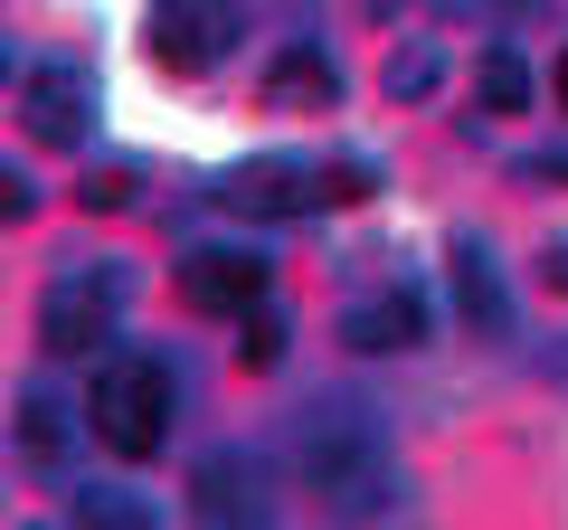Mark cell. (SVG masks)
Returning <instances> with one entry per match:
<instances>
[{
    "label": "cell",
    "instance_id": "cell-19",
    "mask_svg": "<svg viewBox=\"0 0 568 530\" xmlns=\"http://www.w3.org/2000/svg\"><path fill=\"white\" fill-rule=\"evenodd\" d=\"M540 275H549V285L568 294V246H540Z\"/></svg>",
    "mask_w": 568,
    "mask_h": 530
},
{
    "label": "cell",
    "instance_id": "cell-18",
    "mask_svg": "<svg viewBox=\"0 0 568 530\" xmlns=\"http://www.w3.org/2000/svg\"><path fill=\"white\" fill-rule=\"evenodd\" d=\"M323 200H369V162H332L323 171Z\"/></svg>",
    "mask_w": 568,
    "mask_h": 530
},
{
    "label": "cell",
    "instance_id": "cell-8",
    "mask_svg": "<svg viewBox=\"0 0 568 530\" xmlns=\"http://www.w3.org/2000/svg\"><path fill=\"white\" fill-rule=\"evenodd\" d=\"M190 492H200V521H209V530H246V521L265 511V483H256L246 455H209Z\"/></svg>",
    "mask_w": 568,
    "mask_h": 530
},
{
    "label": "cell",
    "instance_id": "cell-17",
    "mask_svg": "<svg viewBox=\"0 0 568 530\" xmlns=\"http://www.w3.org/2000/svg\"><path fill=\"white\" fill-rule=\"evenodd\" d=\"M123 190H133V171H85L77 200H85V208H123Z\"/></svg>",
    "mask_w": 568,
    "mask_h": 530
},
{
    "label": "cell",
    "instance_id": "cell-11",
    "mask_svg": "<svg viewBox=\"0 0 568 530\" xmlns=\"http://www.w3.org/2000/svg\"><path fill=\"white\" fill-rule=\"evenodd\" d=\"M265 95H275V104H313V114H323V104L342 95V77H332L323 48H284V58L265 67Z\"/></svg>",
    "mask_w": 568,
    "mask_h": 530
},
{
    "label": "cell",
    "instance_id": "cell-15",
    "mask_svg": "<svg viewBox=\"0 0 568 530\" xmlns=\"http://www.w3.org/2000/svg\"><path fill=\"white\" fill-rule=\"evenodd\" d=\"M436 77H446V67H436V48H398V58H388V95H436Z\"/></svg>",
    "mask_w": 568,
    "mask_h": 530
},
{
    "label": "cell",
    "instance_id": "cell-7",
    "mask_svg": "<svg viewBox=\"0 0 568 530\" xmlns=\"http://www.w3.org/2000/svg\"><path fill=\"white\" fill-rule=\"evenodd\" d=\"M20 114H29V133L39 143H85V123H95V85L77 77V67H29L20 77Z\"/></svg>",
    "mask_w": 568,
    "mask_h": 530
},
{
    "label": "cell",
    "instance_id": "cell-20",
    "mask_svg": "<svg viewBox=\"0 0 568 530\" xmlns=\"http://www.w3.org/2000/svg\"><path fill=\"white\" fill-rule=\"evenodd\" d=\"M549 95H559V104H568V58H559V77H549Z\"/></svg>",
    "mask_w": 568,
    "mask_h": 530
},
{
    "label": "cell",
    "instance_id": "cell-2",
    "mask_svg": "<svg viewBox=\"0 0 568 530\" xmlns=\"http://www.w3.org/2000/svg\"><path fill=\"white\" fill-rule=\"evenodd\" d=\"M85 417H95V436H104L114 455H162V436H171V369H162V360H142V350L95 360Z\"/></svg>",
    "mask_w": 568,
    "mask_h": 530
},
{
    "label": "cell",
    "instance_id": "cell-1",
    "mask_svg": "<svg viewBox=\"0 0 568 530\" xmlns=\"http://www.w3.org/2000/svg\"><path fill=\"white\" fill-rule=\"evenodd\" d=\"M294 465H304V483L323 492L332 511H379L388 492H398V455H388V427L361 408V398H323V408L304 417V436H294Z\"/></svg>",
    "mask_w": 568,
    "mask_h": 530
},
{
    "label": "cell",
    "instance_id": "cell-10",
    "mask_svg": "<svg viewBox=\"0 0 568 530\" xmlns=\"http://www.w3.org/2000/svg\"><path fill=\"white\" fill-rule=\"evenodd\" d=\"M455 304H465L474 332H511V294H503V275H493L484 246H455Z\"/></svg>",
    "mask_w": 568,
    "mask_h": 530
},
{
    "label": "cell",
    "instance_id": "cell-9",
    "mask_svg": "<svg viewBox=\"0 0 568 530\" xmlns=\"http://www.w3.org/2000/svg\"><path fill=\"white\" fill-rule=\"evenodd\" d=\"M342 332H351L361 350H417V342H426V294L388 285V294H369V304H351Z\"/></svg>",
    "mask_w": 568,
    "mask_h": 530
},
{
    "label": "cell",
    "instance_id": "cell-12",
    "mask_svg": "<svg viewBox=\"0 0 568 530\" xmlns=\"http://www.w3.org/2000/svg\"><path fill=\"white\" fill-rule=\"evenodd\" d=\"M10 436H20V455H29V465H58V455H67V408L48 398V388H29V398H20V417H10Z\"/></svg>",
    "mask_w": 568,
    "mask_h": 530
},
{
    "label": "cell",
    "instance_id": "cell-6",
    "mask_svg": "<svg viewBox=\"0 0 568 530\" xmlns=\"http://www.w3.org/2000/svg\"><path fill=\"white\" fill-rule=\"evenodd\" d=\"M181 304L190 313H256L265 304V256H246V246H200V256L181 265Z\"/></svg>",
    "mask_w": 568,
    "mask_h": 530
},
{
    "label": "cell",
    "instance_id": "cell-13",
    "mask_svg": "<svg viewBox=\"0 0 568 530\" xmlns=\"http://www.w3.org/2000/svg\"><path fill=\"white\" fill-rule=\"evenodd\" d=\"M474 95H484L493 114H530V67L511 58V48H484V67H474Z\"/></svg>",
    "mask_w": 568,
    "mask_h": 530
},
{
    "label": "cell",
    "instance_id": "cell-16",
    "mask_svg": "<svg viewBox=\"0 0 568 530\" xmlns=\"http://www.w3.org/2000/svg\"><path fill=\"white\" fill-rule=\"evenodd\" d=\"M237 360H246V369H275V360H284V323H275V313H256V323H246Z\"/></svg>",
    "mask_w": 568,
    "mask_h": 530
},
{
    "label": "cell",
    "instance_id": "cell-14",
    "mask_svg": "<svg viewBox=\"0 0 568 530\" xmlns=\"http://www.w3.org/2000/svg\"><path fill=\"white\" fill-rule=\"evenodd\" d=\"M77 530H162V521H152V511H142L133 492L95 483V492H77Z\"/></svg>",
    "mask_w": 568,
    "mask_h": 530
},
{
    "label": "cell",
    "instance_id": "cell-3",
    "mask_svg": "<svg viewBox=\"0 0 568 530\" xmlns=\"http://www.w3.org/2000/svg\"><path fill=\"white\" fill-rule=\"evenodd\" d=\"M237 48V0H152V58L171 77H209Z\"/></svg>",
    "mask_w": 568,
    "mask_h": 530
},
{
    "label": "cell",
    "instance_id": "cell-4",
    "mask_svg": "<svg viewBox=\"0 0 568 530\" xmlns=\"http://www.w3.org/2000/svg\"><path fill=\"white\" fill-rule=\"evenodd\" d=\"M123 313V265H104V275H58L39 304V342L58 350V360H77V350H95L104 332H114Z\"/></svg>",
    "mask_w": 568,
    "mask_h": 530
},
{
    "label": "cell",
    "instance_id": "cell-5",
    "mask_svg": "<svg viewBox=\"0 0 568 530\" xmlns=\"http://www.w3.org/2000/svg\"><path fill=\"white\" fill-rule=\"evenodd\" d=\"M313 200H323V162H246L219 181V208L237 218H304Z\"/></svg>",
    "mask_w": 568,
    "mask_h": 530
}]
</instances>
